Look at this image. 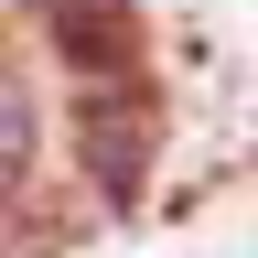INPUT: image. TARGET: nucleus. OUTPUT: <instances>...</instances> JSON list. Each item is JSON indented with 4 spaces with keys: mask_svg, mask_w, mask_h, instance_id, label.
<instances>
[{
    "mask_svg": "<svg viewBox=\"0 0 258 258\" xmlns=\"http://www.w3.org/2000/svg\"><path fill=\"white\" fill-rule=\"evenodd\" d=\"M86 161H97V183L118 194H140V108H118V97H86Z\"/></svg>",
    "mask_w": 258,
    "mask_h": 258,
    "instance_id": "nucleus-1",
    "label": "nucleus"
},
{
    "mask_svg": "<svg viewBox=\"0 0 258 258\" xmlns=\"http://www.w3.org/2000/svg\"><path fill=\"white\" fill-rule=\"evenodd\" d=\"M22 172H32V86L0 76V205L22 194Z\"/></svg>",
    "mask_w": 258,
    "mask_h": 258,
    "instance_id": "nucleus-2",
    "label": "nucleus"
}]
</instances>
